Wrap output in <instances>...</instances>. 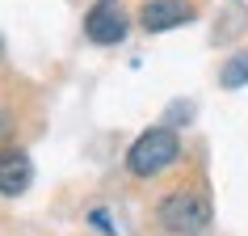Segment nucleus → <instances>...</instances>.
I'll return each instance as SVG.
<instances>
[{"label":"nucleus","instance_id":"nucleus-1","mask_svg":"<svg viewBox=\"0 0 248 236\" xmlns=\"http://www.w3.org/2000/svg\"><path fill=\"white\" fill-rule=\"evenodd\" d=\"M177 160H181V139H177L172 127H152L126 148V169L135 177H160Z\"/></svg>","mask_w":248,"mask_h":236},{"label":"nucleus","instance_id":"nucleus-2","mask_svg":"<svg viewBox=\"0 0 248 236\" xmlns=\"http://www.w3.org/2000/svg\"><path fill=\"white\" fill-rule=\"evenodd\" d=\"M156 219H160L164 232H202L210 223V202H206V194L181 185V190H172L169 198H160Z\"/></svg>","mask_w":248,"mask_h":236},{"label":"nucleus","instance_id":"nucleus-3","mask_svg":"<svg viewBox=\"0 0 248 236\" xmlns=\"http://www.w3.org/2000/svg\"><path fill=\"white\" fill-rule=\"evenodd\" d=\"M126 30H131V17L122 9V0H97L89 13H84V34H89V42H97V47L122 42Z\"/></svg>","mask_w":248,"mask_h":236},{"label":"nucleus","instance_id":"nucleus-4","mask_svg":"<svg viewBox=\"0 0 248 236\" xmlns=\"http://www.w3.org/2000/svg\"><path fill=\"white\" fill-rule=\"evenodd\" d=\"M30 182H34V160H30L26 148H0V194L17 198L26 194Z\"/></svg>","mask_w":248,"mask_h":236},{"label":"nucleus","instance_id":"nucleus-5","mask_svg":"<svg viewBox=\"0 0 248 236\" xmlns=\"http://www.w3.org/2000/svg\"><path fill=\"white\" fill-rule=\"evenodd\" d=\"M139 21H143L147 34H164V30H177L185 21H194V4L189 0H147L139 9Z\"/></svg>","mask_w":248,"mask_h":236},{"label":"nucleus","instance_id":"nucleus-6","mask_svg":"<svg viewBox=\"0 0 248 236\" xmlns=\"http://www.w3.org/2000/svg\"><path fill=\"white\" fill-rule=\"evenodd\" d=\"M219 84L223 89H244L248 84V51L227 55V64L219 67Z\"/></svg>","mask_w":248,"mask_h":236},{"label":"nucleus","instance_id":"nucleus-7","mask_svg":"<svg viewBox=\"0 0 248 236\" xmlns=\"http://www.w3.org/2000/svg\"><path fill=\"white\" fill-rule=\"evenodd\" d=\"M9 127H13V118H9V110H0V139L9 135Z\"/></svg>","mask_w":248,"mask_h":236}]
</instances>
